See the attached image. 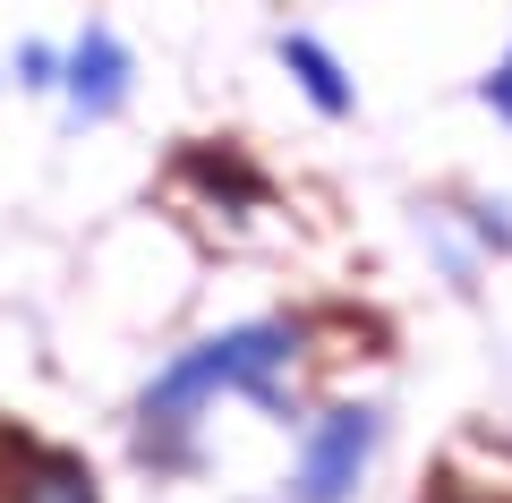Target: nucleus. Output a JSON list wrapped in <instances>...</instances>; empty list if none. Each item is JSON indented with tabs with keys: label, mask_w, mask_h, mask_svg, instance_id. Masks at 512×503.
Returning <instances> with one entry per match:
<instances>
[{
	"label": "nucleus",
	"mask_w": 512,
	"mask_h": 503,
	"mask_svg": "<svg viewBox=\"0 0 512 503\" xmlns=\"http://www.w3.org/2000/svg\"><path fill=\"white\" fill-rule=\"evenodd\" d=\"M376 452V410H325L299 444V469H291V503H350L359 495V469Z\"/></svg>",
	"instance_id": "nucleus-2"
},
{
	"label": "nucleus",
	"mask_w": 512,
	"mask_h": 503,
	"mask_svg": "<svg viewBox=\"0 0 512 503\" xmlns=\"http://www.w3.org/2000/svg\"><path fill=\"white\" fill-rule=\"evenodd\" d=\"M274 52H282V69L299 77V94H308V103L325 111V120H342V111L359 103V94H350V69H342V60H333V52H325L316 35H282Z\"/></svg>",
	"instance_id": "nucleus-5"
},
{
	"label": "nucleus",
	"mask_w": 512,
	"mask_h": 503,
	"mask_svg": "<svg viewBox=\"0 0 512 503\" xmlns=\"http://www.w3.org/2000/svg\"><path fill=\"white\" fill-rule=\"evenodd\" d=\"M282 359H291V333H282V324H239V333L197 342V350H188V359L146 393V435H154V427H188L205 393H265Z\"/></svg>",
	"instance_id": "nucleus-1"
},
{
	"label": "nucleus",
	"mask_w": 512,
	"mask_h": 503,
	"mask_svg": "<svg viewBox=\"0 0 512 503\" xmlns=\"http://www.w3.org/2000/svg\"><path fill=\"white\" fill-rule=\"evenodd\" d=\"M69 94H77V111H86V120L120 111V94H128V52H120V35H103V26H94V35L69 52Z\"/></svg>",
	"instance_id": "nucleus-4"
},
{
	"label": "nucleus",
	"mask_w": 512,
	"mask_h": 503,
	"mask_svg": "<svg viewBox=\"0 0 512 503\" xmlns=\"http://www.w3.org/2000/svg\"><path fill=\"white\" fill-rule=\"evenodd\" d=\"M0 503H94V469L60 444L0 427Z\"/></svg>",
	"instance_id": "nucleus-3"
},
{
	"label": "nucleus",
	"mask_w": 512,
	"mask_h": 503,
	"mask_svg": "<svg viewBox=\"0 0 512 503\" xmlns=\"http://www.w3.org/2000/svg\"><path fill=\"white\" fill-rule=\"evenodd\" d=\"M478 94H487V111H495V120H512V52L487 69V86H478Z\"/></svg>",
	"instance_id": "nucleus-6"
}]
</instances>
